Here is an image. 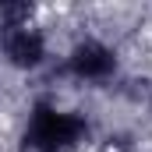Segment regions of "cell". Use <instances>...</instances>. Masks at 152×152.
Returning a JSON list of instances; mask_svg holds the SVG:
<instances>
[{
	"instance_id": "7a4b0ae2",
	"label": "cell",
	"mask_w": 152,
	"mask_h": 152,
	"mask_svg": "<svg viewBox=\"0 0 152 152\" xmlns=\"http://www.w3.org/2000/svg\"><path fill=\"white\" fill-rule=\"evenodd\" d=\"M4 57L18 71H36L39 64L46 60V36L39 28H32L28 21L7 25L4 28Z\"/></svg>"
},
{
	"instance_id": "6da1fadb",
	"label": "cell",
	"mask_w": 152,
	"mask_h": 152,
	"mask_svg": "<svg viewBox=\"0 0 152 152\" xmlns=\"http://www.w3.org/2000/svg\"><path fill=\"white\" fill-rule=\"evenodd\" d=\"M85 134V120L67 110H57V106H36V113L28 120V131H25V142L36 152H64L78 145Z\"/></svg>"
},
{
	"instance_id": "3957f363",
	"label": "cell",
	"mask_w": 152,
	"mask_h": 152,
	"mask_svg": "<svg viewBox=\"0 0 152 152\" xmlns=\"http://www.w3.org/2000/svg\"><path fill=\"white\" fill-rule=\"evenodd\" d=\"M67 67L78 81H106V78L117 71V53L110 46L96 42V39H85L78 42L67 57Z\"/></svg>"
}]
</instances>
